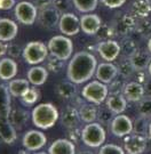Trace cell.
<instances>
[{
  "instance_id": "cell-1",
  "label": "cell",
  "mask_w": 151,
  "mask_h": 154,
  "mask_svg": "<svg viewBox=\"0 0 151 154\" xmlns=\"http://www.w3.org/2000/svg\"><path fill=\"white\" fill-rule=\"evenodd\" d=\"M95 56L88 51H79L69 62L67 67V77L76 85L88 81L96 72Z\"/></svg>"
},
{
  "instance_id": "cell-2",
  "label": "cell",
  "mask_w": 151,
  "mask_h": 154,
  "mask_svg": "<svg viewBox=\"0 0 151 154\" xmlns=\"http://www.w3.org/2000/svg\"><path fill=\"white\" fill-rule=\"evenodd\" d=\"M32 122L37 128L47 130L58 120V111L52 103H41L37 105L31 113Z\"/></svg>"
},
{
  "instance_id": "cell-3",
  "label": "cell",
  "mask_w": 151,
  "mask_h": 154,
  "mask_svg": "<svg viewBox=\"0 0 151 154\" xmlns=\"http://www.w3.org/2000/svg\"><path fill=\"white\" fill-rule=\"evenodd\" d=\"M106 132L99 122L87 123L81 130V140L88 147H101L105 142Z\"/></svg>"
},
{
  "instance_id": "cell-4",
  "label": "cell",
  "mask_w": 151,
  "mask_h": 154,
  "mask_svg": "<svg viewBox=\"0 0 151 154\" xmlns=\"http://www.w3.org/2000/svg\"><path fill=\"white\" fill-rule=\"evenodd\" d=\"M47 47L50 55L55 56L62 61L69 60L73 51V44L71 39L64 35H54L49 39Z\"/></svg>"
},
{
  "instance_id": "cell-5",
  "label": "cell",
  "mask_w": 151,
  "mask_h": 154,
  "mask_svg": "<svg viewBox=\"0 0 151 154\" xmlns=\"http://www.w3.org/2000/svg\"><path fill=\"white\" fill-rule=\"evenodd\" d=\"M81 95L87 102L100 105L108 98L109 87L106 86V83L102 82L100 80H95L85 86L81 90Z\"/></svg>"
},
{
  "instance_id": "cell-6",
  "label": "cell",
  "mask_w": 151,
  "mask_h": 154,
  "mask_svg": "<svg viewBox=\"0 0 151 154\" xmlns=\"http://www.w3.org/2000/svg\"><path fill=\"white\" fill-rule=\"evenodd\" d=\"M48 47L41 41H31L23 49V58L30 65H37L45 61L48 56Z\"/></svg>"
},
{
  "instance_id": "cell-7",
  "label": "cell",
  "mask_w": 151,
  "mask_h": 154,
  "mask_svg": "<svg viewBox=\"0 0 151 154\" xmlns=\"http://www.w3.org/2000/svg\"><path fill=\"white\" fill-rule=\"evenodd\" d=\"M39 23L42 28L53 29L60 23V13L61 11L53 5L52 0H47L46 2L40 4Z\"/></svg>"
},
{
  "instance_id": "cell-8",
  "label": "cell",
  "mask_w": 151,
  "mask_h": 154,
  "mask_svg": "<svg viewBox=\"0 0 151 154\" xmlns=\"http://www.w3.org/2000/svg\"><path fill=\"white\" fill-rule=\"evenodd\" d=\"M15 17L20 23L24 25H32L36 22V18L38 15L37 7L29 1H21L15 6Z\"/></svg>"
},
{
  "instance_id": "cell-9",
  "label": "cell",
  "mask_w": 151,
  "mask_h": 154,
  "mask_svg": "<svg viewBox=\"0 0 151 154\" xmlns=\"http://www.w3.org/2000/svg\"><path fill=\"white\" fill-rule=\"evenodd\" d=\"M146 135L141 134H129L124 137V149L126 153L129 154H141L143 153L146 149Z\"/></svg>"
},
{
  "instance_id": "cell-10",
  "label": "cell",
  "mask_w": 151,
  "mask_h": 154,
  "mask_svg": "<svg viewBox=\"0 0 151 154\" xmlns=\"http://www.w3.org/2000/svg\"><path fill=\"white\" fill-rule=\"evenodd\" d=\"M47 143V138L44 132L40 130H29L22 138L23 147L29 152H34L42 149Z\"/></svg>"
},
{
  "instance_id": "cell-11",
  "label": "cell",
  "mask_w": 151,
  "mask_h": 154,
  "mask_svg": "<svg viewBox=\"0 0 151 154\" xmlns=\"http://www.w3.org/2000/svg\"><path fill=\"white\" fill-rule=\"evenodd\" d=\"M136 17L133 14H118L113 17V28L119 35H127L136 28Z\"/></svg>"
},
{
  "instance_id": "cell-12",
  "label": "cell",
  "mask_w": 151,
  "mask_h": 154,
  "mask_svg": "<svg viewBox=\"0 0 151 154\" xmlns=\"http://www.w3.org/2000/svg\"><path fill=\"white\" fill-rule=\"evenodd\" d=\"M134 123L131 120V118L125 114H117L112 120L110 128H111L112 135L117 137H125L133 132Z\"/></svg>"
},
{
  "instance_id": "cell-13",
  "label": "cell",
  "mask_w": 151,
  "mask_h": 154,
  "mask_svg": "<svg viewBox=\"0 0 151 154\" xmlns=\"http://www.w3.org/2000/svg\"><path fill=\"white\" fill-rule=\"evenodd\" d=\"M97 53L105 62H112L117 58L119 54L121 53V47L120 44L115 41V40H104V41H100L97 47Z\"/></svg>"
},
{
  "instance_id": "cell-14",
  "label": "cell",
  "mask_w": 151,
  "mask_h": 154,
  "mask_svg": "<svg viewBox=\"0 0 151 154\" xmlns=\"http://www.w3.org/2000/svg\"><path fill=\"white\" fill-rule=\"evenodd\" d=\"M58 28L65 35H76L81 30L80 28V18L72 13H64L60 18Z\"/></svg>"
},
{
  "instance_id": "cell-15",
  "label": "cell",
  "mask_w": 151,
  "mask_h": 154,
  "mask_svg": "<svg viewBox=\"0 0 151 154\" xmlns=\"http://www.w3.org/2000/svg\"><path fill=\"white\" fill-rule=\"evenodd\" d=\"M96 79L104 83H110L118 75V66L112 64L111 62L101 63L96 67Z\"/></svg>"
},
{
  "instance_id": "cell-16",
  "label": "cell",
  "mask_w": 151,
  "mask_h": 154,
  "mask_svg": "<svg viewBox=\"0 0 151 154\" xmlns=\"http://www.w3.org/2000/svg\"><path fill=\"white\" fill-rule=\"evenodd\" d=\"M102 21L99 15L96 14H86L80 17V28L83 32L90 35H94L100 30Z\"/></svg>"
},
{
  "instance_id": "cell-17",
  "label": "cell",
  "mask_w": 151,
  "mask_h": 154,
  "mask_svg": "<svg viewBox=\"0 0 151 154\" xmlns=\"http://www.w3.org/2000/svg\"><path fill=\"white\" fill-rule=\"evenodd\" d=\"M123 94L128 102L139 103L141 99L144 97L146 88H144V86L141 82L132 81V82H128L125 85Z\"/></svg>"
},
{
  "instance_id": "cell-18",
  "label": "cell",
  "mask_w": 151,
  "mask_h": 154,
  "mask_svg": "<svg viewBox=\"0 0 151 154\" xmlns=\"http://www.w3.org/2000/svg\"><path fill=\"white\" fill-rule=\"evenodd\" d=\"M18 32L17 24L13 20L1 17L0 18V40L4 42L11 41Z\"/></svg>"
},
{
  "instance_id": "cell-19",
  "label": "cell",
  "mask_w": 151,
  "mask_h": 154,
  "mask_svg": "<svg viewBox=\"0 0 151 154\" xmlns=\"http://www.w3.org/2000/svg\"><path fill=\"white\" fill-rule=\"evenodd\" d=\"M80 114H79V109L76 106L69 105L65 106L61 113V123L65 128H72V127L78 126L80 121Z\"/></svg>"
},
{
  "instance_id": "cell-20",
  "label": "cell",
  "mask_w": 151,
  "mask_h": 154,
  "mask_svg": "<svg viewBox=\"0 0 151 154\" xmlns=\"http://www.w3.org/2000/svg\"><path fill=\"white\" fill-rule=\"evenodd\" d=\"M129 58H131V62L134 66L135 71H144L146 69L149 67V64L151 62V53L149 50L146 51V50L139 48Z\"/></svg>"
},
{
  "instance_id": "cell-21",
  "label": "cell",
  "mask_w": 151,
  "mask_h": 154,
  "mask_svg": "<svg viewBox=\"0 0 151 154\" xmlns=\"http://www.w3.org/2000/svg\"><path fill=\"white\" fill-rule=\"evenodd\" d=\"M48 153L50 154H74L76 153V146L72 140L69 138L63 139H56L55 142L49 146Z\"/></svg>"
},
{
  "instance_id": "cell-22",
  "label": "cell",
  "mask_w": 151,
  "mask_h": 154,
  "mask_svg": "<svg viewBox=\"0 0 151 154\" xmlns=\"http://www.w3.org/2000/svg\"><path fill=\"white\" fill-rule=\"evenodd\" d=\"M17 63L11 57H2L0 61V78L1 80H11L16 75Z\"/></svg>"
},
{
  "instance_id": "cell-23",
  "label": "cell",
  "mask_w": 151,
  "mask_h": 154,
  "mask_svg": "<svg viewBox=\"0 0 151 154\" xmlns=\"http://www.w3.org/2000/svg\"><path fill=\"white\" fill-rule=\"evenodd\" d=\"M127 99L124 94H111L105 100L106 106L116 114H121L127 107Z\"/></svg>"
},
{
  "instance_id": "cell-24",
  "label": "cell",
  "mask_w": 151,
  "mask_h": 154,
  "mask_svg": "<svg viewBox=\"0 0 151 154\" xmlns=\"http://www.w3.org/2000/svg\"><path fill=\"white\" fill-rule=\"evenodd\" d=\"M27 75L28 80L33 86H41L48 79V71L44 66H32L31 69H29Z\"/></svg>"
},
{
  "instance_id": "cell-25",
  "label": "cell",
  "mask_w": 151,
  "mask_h": 154,
  "mask_svg": "<svg viewBox=\"0 0 151 154\" xmlns=\"http://www.w3.org/2000/svg\"><path fill=\"white\" fill-rule=\"evenodd\" d=\"M55 93L58 97L65 100H70L76 97L77 94V87L76 83L72 82L71 80L69 81H62L55 87Z\"/></svg>"
},
{
  "instance_id": "cell-26",
  "label": "cell",
  "mask_w": 151,
  "mask_h": 154,
  "mask_svg": "<svg viewBox=\"0 0 151 154\" xmlns=\"http://www.w3.org/2000/svg\"><path fill=\"white\" fill-rule=\"evenodd\" d=\"M30 81L25 80V79H14L11 80L9 85H8V89L11 93V97H22L23 95L29 91L30 87Z\"/></svg>"
},
{
  "instance_id": "cell-27",
  "label": "cell",
  "mask_w": 151,
  "mask_h": 154,
  "mask_svg": "<svg viewBox=\"0 0 151 154\" xmlns=\"http://www.w3.org/2000/svg\"><path fill=\"white\" fill-rule=\"evenodd\" d=\"M131 11L136 18H146L151 14V0H135Z\"/></svg>"
},
{
  "instance_id": "cell-28",
  "label": "cell",
  "mask_w": 151,
  "mask_h": 154,
  "mask_svg": "<svg viewBox=\"0 0 151 154\" xmlns=\"http://www.w3.org/2000/svg\"><path fill=\"white\" fill-rule=\"evenodd\" d=\"M16 127L14 126L9 120H1L0 127V136L2 142L6 144H13L16 140Z\"/></svg>"
},
{
  "instance_id": "cell-29",
  "label": "cell",
  "mask_w": 151,
  "mask_h": 154,
  "mask_svg": "<svg viewBox=\"0 0 151 154\" xmlns=\"http://www.w3.org/2000/svg\"><path fill=\"white\" fill-rule=\"evenodd\" d=\"M79 114H80L81 121L86 122V123H90L97 119L99 110L95 106V104L90 102V103H85L79 107Z\"/></svg>"
},
{
  "instance_id": "cell-30",
  "label": "cell",
  "mask_w": 151,
  "mask_h": 154,
  "mask_svg": "<svg viewBox=\"0 0 151 154\" xmlns=\"http://www.w3.org/2000/svg\"><path fill=\"white\" fill-rule=\"evenodd\" d=\"M29 120V113L23 109H11L9 113V121L16 127V128H22Z\"/></svg>"
},
{
  "instance_id": "cell-31",
  "label": "cell",
  "mask_w": 151,
  "mask_h": 154,
  "mask_svg": "<svg viewBox=\"0 0 151 154\" xmlns=\"http://www.w3.org/2000/svg\"><path fill=\"white\" fill-rule=\"evenodd\" d=\"M134 71L135 69L133 64H132L129 57H124L123 60L119 62V64H118V74L120 77L127 79V78L133 75Z\"/></svg>"
},
{
  "instance_id": "cell-32",
  "label": "cell",
  "mask_w": 151,
  "mask_h": 154,
  "mask_svg": "<svg viewBox=\"0 0 151 154\" xmlns=\"http://www.w3.org/2000/svg\"><path fill=\"white\" fill-rule=\"evenodd\" d=\"M72 2L80 13H90L96 9L99 0H72Z\"/></svg>"
},
{
  "instance_id": "cell-33",
  "label": "cell",
  "mask_w": 151,
  "mask_h": 154,
  "mask_svg": "<svg viewBox=\"0 0 151 154\" xmlns=\"http://www.w3.org/2000/svg\"><path fill=\"white\" fill-rule=\"evenodd\" d=\"M41 97V94H40L39 89L36 88V87H32V88L29 89V91L25 95H23L21 97V103L27 106H31V105L36 104L38 100Z\"/></svg>"
},
{
  "instance_id": "cell-34",
  "label": "cell",
  "mask_w": 151,
  "mask_h": 154,
  "mask_svg": "<svg viewBox=\"0 0 151 154\" xmlns=\"http://www.w3.org/2000/svg\"><path fill=\"white\" fill-rule=\"evenodd\" d=\"M116 34L117 33H116V30L113 28V25L105 23V24H102L101 25L100 30L97 31V33H96L95 35L97 40L104 41V40H110V39H112Z\"/></svg>"
},
{
  "instance_id": "cell-35",
  "label": "cell",
  "mask_w": 151,
  "mask_h": 154,
  "mask_svg": "<svg viewBox=\"0 0 151 154\" xmlns=\"http://www.w3.org/2000/svg\"><path fill=\"white\" fill-rule=\"evenodd\" d=\"M120 47H121V53H123L124 57H131L136 50L139 49L137 44L133 39L129 38L123 39L121 42H120Z\"/></svg>"
},
{
  "instance_id": "cell-36",
  "label": "cell",
  "mask_w": 151,
  "mask_h": 154,
  "mask_svg": "<svg viewBox=\"0 0 151 154\" xmlns=\"http://www.w3.org/2000/svg\"><path fill=\"white\" fill-rule=\"evenodd\" d=\"M135 31L143 38H151V20L142 18L140 22L136 24Z\"/></svg>"
},
{
  "instance_id": "cell-37",
  "label": "cell",
  "mask_w": 151,
  "mask_h": 154,
  "mask_svg": "<svg viewBox=\"0 0 151 154\" xmlns=\"http://www.w3.org/2000/svg\"><path fill=\"white\" fill-rule=\"evenodd\" d=\"M148 119L149 118H146V116H142L136 118V120L134 121V126H133V132L146 135L148 130H149V125H150V122L148 121Z\"/></svg>"
},
{
  "instance_id": "cell-38",
  "label": "cell",
  "mask_w": 151,
  "mask_h": 154,
  "mask_svg": "<svg viewBox=\"0 0 151 154\" xmlns=\"http://www.w3.org/2000/svg\"><path fill=\"white\" fill-rule=\"evenodd\" d=\"M115 112H112L108 106L106 107H102L99 110V114H97V120L100 121L101 125L104 126H109L111 125L112 120L115 119Z\"/></svg>"
},
{
  "instance_id": "cell-39",
  "label": "cell",
  "mask_w": 151,
  "mask_h": 154,
  "mask_svg": "<svg viewBox=\"0 0 151 154\" xmlns=\"http://www.w3.org/2000/svg\"><path fill=\"white\" fill-rule=\"evenodd\" d=\"M139 113L140 116L151 118V96H144L143 98L139 102Z\"/></svg>"
},
{
  "instance_id": "cell-40",
  "label": "cell",
  "mask_w": 151,
  "mask_h": 154,
  "mask_svg": "<svg viewBox=\"0 0 151 154\" xmlns=\"http://www.w3.org/2000/svg\"><path fill=\"white\" fill-rule=\"evenodd\" d=\"M124 79L125 78L120 77L119 74L117 75V78L110 82V87H109V94H123L125 85H124Z\"/></svg>"
},
{
  "instance_id": "cell-41",
  "label": "cell",
  "mask_w": 151,
  "mask_h": 154,
  "mask_svg": "<svg viewBox=\"0 0 151 154\" xmlns=\"http://www.w3.org/2000/svg\"><path fill=\"white\" fill-rule=\"evenodd\" d=\"M62 60L57 58L55 56L50 55L47 60V69L49 70L52 73H58L63 69V63Z\"/></svg>"
},
{
  "instance_id": "cell-42",
  "label": "cell",
  "mask_w": 151,
  "mask_h": 154,
  "mask_svg": "<svg viewBox=\"0 0 151 154\" xmlns=\"http://www.w3.org/2000/svg\"><path fill=\"white\" fill-rule=\"evenodd\" d=\"M125 149L116 144H105L102 145L100 149L101 154H124Z\"/></svg>"
},
{
  "instance_id": "cell-43",
  "label": "cell",
  "mask_w": 151,
  "mask_h": 154,
  "mask_svg": "<svg viewBox=\"0 0 151 154\" xmlns=\"http://www.w3.org/2000/svg\"><path fill=\"white\" fill-rule=\"evenodd\" d=\"M7 54L11 56V58L16 60L21 55H23V49L21 48V46L17 44H11L8 45V51Z\"/></svg>"
},
{
  "instance_id": "cell-44",
  "label": "cell",
  "mask_w": 151,
  "mask_h": 154,
  "mask_svg": "<svg viewBox=\"0 0 151 154\" xmlns=\"http://www.w3.org/2000/svg\"><path fill=\"white\" fill-rule=\"evenodd\" d=\"M67 137L72 140V142H78L79 139L81 138V132L79 131L78 126L72 127V128H67Z\"/></svg>"
},
{
  "instance_id": "cell-45",
  "label": "cell",
  "mask_w": 151,
  "mask_h": 154,
  "mask_svg": "<svg viewBox=\"0 0 151 154\" xmlns=\"http://www.w3.org/2000/svg\"><path fill=\"white\" fill-rule=\"evenodd\" d=\"M52 2L61 13H64L70 8V0H52Z\"/></svg>"
},
{
  "instance_id": "cell-46",
  "label": "cell",
  "mask_w": 151,
  "mask_h": 154,
  "mask_svg": "<svg viewBox=\"0 0 151 154\" xmlns=\"http://www.w3.org/2000/svg\"><path fill=\"white\" fill-rule=\"evenodd\" d=\"M101 1L108 8H112V9L119 8V7H121L126 2V0H101Z\"/></svg>"
},
{
  "instance_id": "cell-47",
  "label": "cell",
  "mask_w": 151,
  "mask_h": 154,
  "mask_svg": "<svg viewBox=\"0 0 151 154\" xmlns=\"http://www.w3.org/2000/svg\"><path fill=\"white\" fill-rule=\"evenodd\" d=\"M16 6V0H0V8L1 11H9Z\"/></svg>"
},
{
  "instance_id": "cell-48",
  "label": "cell",
  "mask_w": 151,
  "mask_h": 154,
  "mask_svg": "<svg viewBox=\"0 0 151 154\" xmlns=\"http://www.w3.org/2000/svg\"><path fill=\"white\" fill-rule=\"evenodd\" d=\"M0 48H1V51H0V54L1 56H4L8 51V45L4 44V41H1V45H0Z\"/></svg>"
},
{
  "instance_id": "cell-49",
  "label": "cell",
  "mask_w": 151,
  "mask_h": 154,
  "mask_svg": "<svg viewBox=\"0 0 151 154\" xmlns=\"http://www.w3.org/2000/svg\"><path fill=\"white\" fill-rule=\"evenodd\" d=\"M144 88H146V93H148V95H149V96H151V80L146 81Z\"/></svg>"
},
{
  "instance_id": "cell-50",
  "label": "cell",
  "mask_w": 151,
  "mask_h": 154,
  "mask_svg": "<svg viewBox=\"0 0 151 154\" xmlns=\"http://www.w3.org/2000/svg\"><path fill=\"white\" fill-rule=\"evenodd\" d=\"M148 137H149V139L151 140V122H150V125H149V130H148Z\"/></svg>"
},
{
  "instance_id": "cell-51",
  "label": "cell",
  "mask_w": 151,
  "mask_h": 154,
  "mask_svg": "<svg viewBox=\"0 0 151 154\" xmlns=\"http://www.w3.org/2000/svg\"><path fill=\"white\" fill-rule=\"evenodd\" d=\"M148 50L151 53V38H149V40H148Z\"/></svg>"
},
{
  "instance_id": "cell-52",
  "label": "cell",
  "mask_w": 151,
  "mask_h": 154,
  "mask_svg": "<svg viewBox=\"0 0 151 154\" xmlns=\"http://www.w3.org/2000/svg\"><path fill=\"white\" fill-rule=\"evenodd\" d=\"M148 71H149V74H150V77H151V62H150V64H149V67H148Z\"/></svg>"
}]
</instances>
